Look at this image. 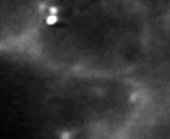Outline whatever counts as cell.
I'll use <instances>...</instances> for the list:
<instances>
[{"mask_svg": "<svg viewBox=\"0 0 170 139\" xmlns=\"http://www.w3.org/2000/svg\"><path fill=\"white\" fill-rule=\"evenodd\" d=\"M57 21H58V17L57 15H49V16L46 19L47 23L49 25H54L55 23H56L57 22Z\"/></svg>", "mask_w": 170, "mask_h": 139, "instance_id": "6da1fadb", "label": "cell"}, {"mask_svg": "<svg viewBox=\"0 0 170 139\" xmlns=\"http://www.w3.org/2000/svg\"><path fill=\"white\" fill-rule=\"evenodd\" d=\"M49 11H50V14L51 15H56V14L58 12V10L56 7H51V8L49 9Z\"/></svg>", "mask_w": 170, "mask_h": 139, "instance_id": "7a4b0ae2", "label": "cell"}]
</instances>
